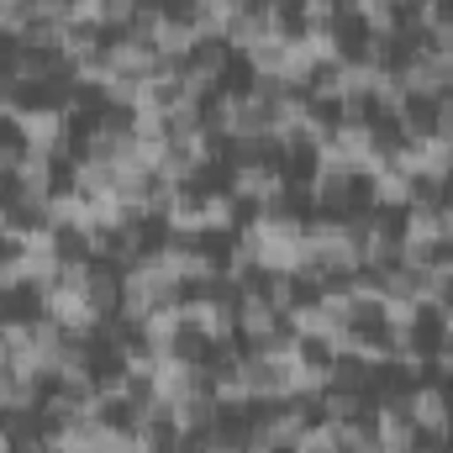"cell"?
Returning <instances> with one entry per match:
<instances>
[{
	"label": "cell",
	"mask_w": 453,
	"mask_h": 453,
	"mask_svg": "<svg viewBox=\"0 0 453 453\" xmlns=\"http://www.w3.org/2000/svg\"><path fill=\"white\" fill-rule=\"evenodd\" d=\"M395 80L406 85L411 101H438L443 90H453V53L449 48H411L395 64Z\"/></svg>",
	"instance_id": "1"
},
{
	"label": "cell",
	"mask_w": 453,
	"mask_h": 453,
	"mask_svg": "<svg viewBox=\"0 0 453 453\" xmlns=\"http://www.w3.org/2000/svg\"><path fill=\"white\" fill-rule=\"evenodd\" d=\"M280 327H285V317L269 306V296H264L258 280H253V285L237 296V333H242L248 342H264V338H274Z\"/></svg>",
	"instance_id": "6"
},
{
	"label": "cell",
	"mask_w": 453,
	"mask_h": 453,
	"mask_svg": "<svg viewBox=\"0 0 453 453\" xmlns=\"http://www.w3.org/2000/svg\"><path fill=\"white\" fill-rule=\"evenodd\" d=\"M248 5L253 0H190V27L201 32V42H226V32H232V21L237 16H248Z\"/></svg>",
	"instance_id": "7"
},
{
	"label": "cell",
	"mask_w": 453,
	"mask_h": 453,
	"mask_svg": "<svg viewBox=\"0 0 453 453\" xmlns=\"http://www.w3.org/2000/svg\"><path fill=\"white\" fill-rule=\"evenodd\" d=\"M290 453H342L338 427H333V422H306V427H301V438L290 443Z\"/></svg>",
	"instance_id": "16"
},
{
	"label": "cell",
	"mask_w": 453,
	"mask_h": 453,
	"mask_svg": "<svg viewBox=\"0 0 453 453\" xmlns=\"http://www.w3.org/2000/svg\"><path fill=\"white\" fill-rule=\"evenodd\" d=\"M342 11V0H296V16L301 27H333Z\"/></svg>",
	"instance_id": "18"
},
{
	"label": "cell",
	"mask_w": 453,
	"mask_h": 453,
	"mask_svg": "<svg viewBox=\"0 0 453 453\" xmlns=\"http://www.w3.org/2000/svg\"><path fill=\"white\" fill-rule=\"evenodd\" d=\"M401 406H406V417H411V427L422 438H433V443H449L453 438V395L443 385H411L401 395Z\"/></svg>",
	"instance_id": "4"
},
{
	"label": "cell",
	"mask_w": 453,
	"mask_h": 453,
	"mask_svg": "<svg viewBox=\"0 0 453 453\" xmlns=\"http://www.w3.org/2000/svg\"><path fill=\"white\" fill-rule=\"evenodd\" d=\"M158 64H164V58H158L148 42H137V37H121V42L106 48V69L121 74V80H137V85H142V80H153V69H158Z\"/></svg>",
	"instance_id": "9"
},
{
	"label": "cell",
	"mask_w": 453,
	"mask_h": 453,
	"mask_svg": "<svg viewBox=\"0 0 453 453\" xmlns=\"http://www.w3.org/2000/svg\"><path fill=\"white\" fill-rule=\"evenodd\" d=\"M258 290L269 296V306L285 317L296 301H301V290H296V274H258Z\"/></svg>",
	"instance_id": "17"
},
{
	"label": "cell",
	"mask_w": 453,
	"mask_h": 453,
	"mask_svg": "<svg viewBox=\"0 0 453 453\" xmlns=\"http://www.w3.org/2000/svg\"><path fill=\"white\" fill-rule=\"evenodd\" d=\"M185 327L206 342H226L237 333V296H185Z\"/></svg>",
	"instance_id": "5"
},
{
	"label": "cell",
	"mask_w": 453,
	"mask_h": 453,
	"mask_svg": "<svg viewBox=\"0 0 453 453\" xmlns=\"http://www.w3.org/2000/svg\"><path fill=\"white\" fill-rule=\"evenodd\" d=\"M232 196L237 201H253L258 211H285V196H290V180L280 164L269 158H248L232 169Z\"/></svg>",
	"instance_id": "2"
},
{
	"label": "cell",
	"mask_w": 453,
	"mask_h": 453,
	"mask_svg": "<svg viewBox=\"0 0 453 453\" xmlns=\"http://www.w3.org/2000/svg\"><path fill=\"white\" fill-rule=\"evenodd\" d=\"M201 226L206 232H232L237 226V196L232 190H201Z\"/></svg>",
	"instance_id": "14"
},
{
	"label": "cell",
	"mask_w": 453,
	"mask_h": 453,
	"mask_svg": "<svg viewBox=\"0 0 453 453\" xmlns=\"http://www.w3.org/2000/svg\"><path fill=\"white\" fill-rule=\"evenodd\" d=\"M0 322H5V306H0Z\"/></svg>",
	"instance_id": "23"
},
{
	"label": "cell",
	"mask_w": 453,
	"mask_h": 453,
	"mask_svg": "<svg viewBox=\"0 0 453 453\" xmlns=\"http://www.w3.org/2000/svg\"><path fill=\"white\" fill-rule=\"evenodd\" d=\"M411 201H417V180H411V174H401L395 164H390V169H380V174L369 180V206H374V211H406Z\"/></svg>",
	"instance_id": "10"
},
{
	"label": "cell",
	"mask_w": 453,
	"mask_h": 453,
	"mask_svg": "<svg viewBox=\"0 0 453 453\" xmlns=\"http://www.w3.org/2000/svg\"><path fill=\"white\" fill-rule=\"evenodd\" d=\"M0 453H16V433H11L5 422H0Z\"/></svg>",
	"instance_id": "21"
},
{
	"label": "cell",
	"mask_w": 453,
	"mask_h": 453,
	"mask_svg": "<svg viewBox=\"0 0 453 453\" xmlns=\"http://www.w3.org/2000/svg\"><path fill=\"white\" fill-rule=\"evenodd\" d=\"M106 48H101V32L96 27H74V21H64V32H58V58L64 64H85V58H101Z\"/></svg>",
	"instance_id": "11"
},
{
	"label": "cell",
	"mask_w": 453,
	"mask_h": 453,
	"mask_svg": "<svg viewBox=\"0 0 453 453\" xmlns=\"http://www.w3.org/2000/svg\"><path fill=\"white\" fill-rule=\"evenodd\" d=\"M148 48H153L158 58H169V64H185V58L201 48V32L190 27V16H185V11H169V16L158 21V32L148 37Z\"/></svg>",
	"instance_id": "8"
},
{
	"label": "cell",
	"mask_w": 453,
	"mask_h": 453,
	"mask_svg": "<svg viewBox=\"0 0 453 453\" xmlns=\"http://www.w3.org/2000/svg\"><path fill=\"white\" fill-rule=\"evenodd\" d=\"M69 21L74 27H106V0H69Z\"/></svg>",
	"instance_id": "19"
},
{
	"label": "cell",
	"mask_w": 453,
	"mask_h": 453,
	"mask_svg": "<svg viewBox=\"0 0 453 453\" xmlns=\"http://www.w3.org/2000/svg\"><path fill=\"white\" fill-rule=\"evenodd\" d=\"M285 327H290L301 342H322L327 338V327H333V317H327L317 301H296V306L285 311Z\"/></svg>",
	"instance_id": "13"
},
{
	"label": "cell",
	"mask_w": 453,
	"mask_h": 453,
	"mask_svg": "<svg viewBox=\"0 0 453 453\" xmlns=\"http://www.w3.org/2000/svg\"><path fill=\"white\" fill-rule=\"evenodd\" d=\"M427 369H438L443 380H453V338H438V348H427Z\"/></svg>",
	"instance_id": "20"
},
{
	"label": "cell",
	"mask_w": 453,
	"mask_h": 453,
	"mask_svg": "<svg viewBox=\"0 0 453 453\" xmlns=\"http://www.w3.org/2000/svg\"><path fill=\"white\" fill-rule=\"evenodd\" d=\"M11 226V201H0V232Z\"/></svg>",
	"instance_id": "22"
},
{
	"label": "cell",
	"mask_w": 453,
	"mask_h": 453,
	"mask_svg": "<svg viewBox=\"0 0 453 453\" xmlns=\"http://www.w3.org/2000/svg\"><path fill=\"white\" fill-rule=\"evenodd\" d=\"M317 411H322V422H353V417H364V395L333 385V390L317 395Z\"/></svg>",
	"instance_id": "15"
},
{
	"label": "cell",
	"mask_w": 453,
	"mask_h": 453,
	"mask_svg": "<svg viewBox=\"0 0 453 453\" xmlns=\"http://www.w3.org/2000/svg\"><path fill=\"white\" fill-rule=\"evenodd\" d=\"M42 317H53L69 338H96L101 322H106V311L90 301V290H69V285L42 290Z\"/></svg>",
	"instance_id": "3"
},
{
	"label": "cell",
	"mask_w": 453,
	"mask_h": 453,
	"mask_svg": "<svg viewBox=\"0 0 453 453\" xmlns=\"http://www.w3.org/2000/svg\"><path fill=\"white\" fill-rule=\"evenodd\" d=\"M422 301H411V296H385V306H380V327H385V338H401V333H417V322H422Z\"/></svg>",
	"instance_id": "12"
}]
</instances>
